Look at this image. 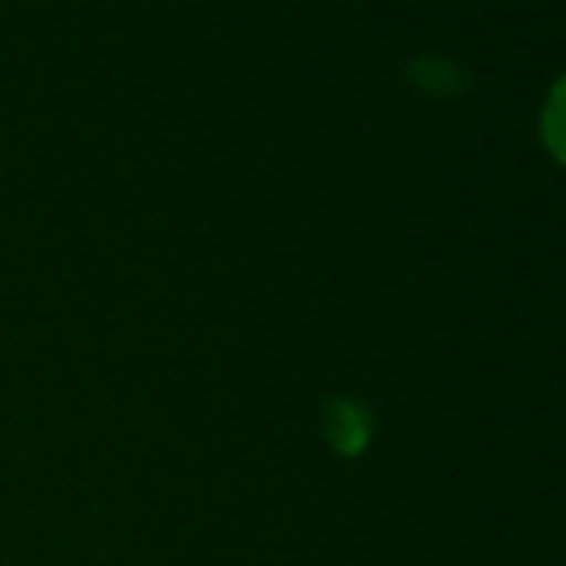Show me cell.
Returning <instances> with one entry per match:
<instances>
[]
</instances>
